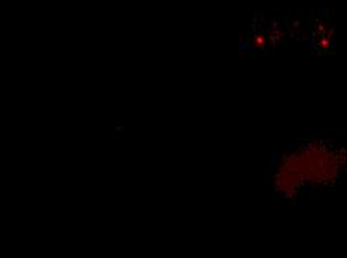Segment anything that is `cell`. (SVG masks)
I'll use <instances>...</instances> for the list:
<instances>
[{
	"instance_id": "obj_1",
	"label": "cell",
	"mask_w": 347,
	"mask_h": 258,
	"mask_svg": "<svg viewBox=\"0 0 347 258\" xmlns=\"http://www.w3.org/2000/svg\"><path fill=\"white\" fill-rule=\"evenodd\" d=\"M346 166V154L332 139H310L284 152L274 166L272 192L296 200L337 184Z\"/></svg>"
}]
</instances>
